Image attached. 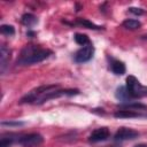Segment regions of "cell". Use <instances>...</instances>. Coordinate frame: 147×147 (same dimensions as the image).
I'll use <instances>...</instances> for the list:
<instances>
[{
	"label": "cell",
	"instance_id": "obj_17",
	"mask_svg": "<svg viewBox=\"0 0 147 147\" xmlns=\"http://www.w3.org/2000/svg\"><path fill=\"white\" fill-rule=\"evenodd\" d=\"M0 31H1L2 34L8 36V37L15 34V29H14V26H13V25H9V24H2V25L0 26Z\"/></svg>",
	"mask_w": 147,
	"mask_h": 147
},
{
	"label": "cell",
	"instance_id": "obj_19",
	"mask_svg": "<svg viewBox=\"0 0 147 147\" xmlns=\"http://www.w3.org/2000/svg\"><path fill=\"white\" fill-rule=\"evenodd\" d=\"M1 125L2 126H20V125H24V122H20V121H2Z\"/></svg>",
	"mask_w": 147,
	"mask_h": 147
},
{
	"label": "cell",
	"instance_id": "obj_2",
	"mask_svg": "<svg viewBox=\"0 0 147 147\" xmlns=\"http://www.w3.org/2000/svg\"><path fill=\"white\" fill-rule=\"evenodd\" d=\"M130 96L133 99H140L147 96V86L142 85L134 76L130 75L126 78V85H125Z\"/></svg>",
	"mask_w": 147,
	"mask_h": 147
},
{
	"label": "cell",
	"instance_id": "obj_20",
	"mask_svg": "<svg viewBox=\"0 0 147 147\" xmlns=\"http://www.w3.org/2000/svg\"><path fill=\"white\" fill-rule=\"evenodd\" d=\"M129 11L131 13V14H133V15H138V16H140V15H142L145 11H144V9H141V8H137V7H130L129 8Z\"/></svg>",
	"mask_w": 147,
	"mask_h": 147
},
{
	"label": "cell",
	"instance_id": "obj_18",
	"mask_svg": "<svg viewBox=\"0 0 147 147\" xmlns=\"http://www.w3.org/2000/svg\"><path fill=\"white\" fill-rule=\"evenodd\" d=\"M14 139L13 136H9V137H2L0 139V147H9L13 142H14Z\"/></svg>",
	"mask_w": 147,
	"mask_h": 147
},
{
	"label": "cell",
	"instance_id": "obj_10",
	"mask_svg": "<svg viewBox=\"0 0 147 147\" xmlns=\"http://www.w3.org/2000/svg\"><path fill=\"white\" fill-rule=\"evenodd\" d=\"M115 95H116L117 100H119V101H124L125 103L132 101V98L130 96V94H129V92H127V90H126L125 86H119V87H117Z\"/></svg>",
	"mask_w": 147,
	"mask_h": 147
},
{
	"label": "cell",
	"instance_id": "obj_9",
	"mask_svg": "<svg viewBox=\"0 0 147 147\" xmlns=\"http://www.w3.org/2000/svg\"><path fill=\"white\" fill-rule=\"evenodd\" d=\"M110 70L113 71V74H115L117 76H121V75L125 74L126 68H125L124 62H122L119 60H111V62H110Z\"/></svg>",
	"mask_w": 147,
	"mask_h": 147
},
{
	"label": "cell",
	"instance_id": "obj_7",
	"mask_svg": "<svg viewBox=\"0 0 147 147\" xmlns=\"http://www.w3.org/2000/svg\"><path fill=\"white\" fill-rule=\"evenodd\" d=\"M109 136H110L109 129L106 127V126H101V127H98L94 131H92V133L88 137V141L92 142V144L105 141V140H107L109 138Z\"/></svg>",
	"mask_w": 147,
	"mask_h": 147
},
{
	"label": "cell",
	"instance_id": "obj_15",
	"mask_svg": "<svg viewBox=\"0 0 147 147\" xmlns=\"http://www.w3.org/2000/svg\"><path fill=\"white\" fill-rule=\"evenodd\" d=\"M76 24L83 25L84 28L92 29V30H100V29H101V26H99V25H96V24L92 23L91 21H88V20H86V18H78V20L76 21Z\"/></svg>",
	"mask_w": 147,
	"mask_h": 147
},
{
	"label": "cell",
	"instance_id": "obj_8",
	"mask_svg": "<svg viewBox=\"0 0 147 147\" xmlns=\"http://www.w3.org/2000/svg\"><path fill=\"white\" fill-rule=\"evenodd\" d=\"M10 54H11V51L6 45H1V48H0V72L2 75L5 74V71L8 67V63L10 60Z\"/></svg>",
	"mask_w": 147,
	"mask_h": 147
},
{
	"label": "cell",
	"instance_id": "obj_11",
	"mask_svg": "<svg viewBox=\"0 0 147 147\" xmlns=\"http://www.w3.org/2000/svg\"><path fill=\"white\" fill-rule=\"evenodd\" d=\"M114 116L116 118H134V117H141L142 115L139 114L138 111H133V110H125V109H121L117 110Z\"/></svg>",
	"mask_w": 147,
	"mask_h": 147
},
{
	"label": "cell",
	"instance_id": "obj_21",
	"mask_svg": "<svg viewBox=\"0 0 147 147\" xmlns=\"http://www.w3.org/2000/svg\"><path fill=\"white\" fill-rule=\"evenodd\" d=\"M26 36H29L30 38H32V36H34V32H32V31H28V32H26Z\"/></svg>",
	"mask_w": 147,
	"mask_h": 147
},
{
	"label": "cell",
	"instance_id": "obj_6",
	"mask_svg": "<svg viewBox=\"0 0 147 147\" xmlns=\"http://www.w3.org/2000/svg\"><path fill=\"white\" fill-rule=\"evenodd\" d=\"M139 137V132L130 129V127H119L116 133L114 134V139L116 141H125V140H132Z\"/></svg>",
	"mask_w": 147,
	"mask_h": 147
},
{
	"label": "cell",
	"instance_id": "obj_5",
	"mask_svg": "<svg viewBox=\"0 0 147 147\" xmlns=\"http://www.w3.org/2000/svg\"><path fill=\"white\" fill-rule=\"evenodd\" d=\"M93 55H94V47L92 46V44H90L79 48L75 53L74 60L77 63H85V62H88L93 57Z\"/></svg>",
	"mask_w": 147,
	"mask_h": 147
},
{
	"label": "cell",
	"instance_id": "obj_13",
	"mask_svg": "<svg viewBox=\"0 0 147 147\" xmlns=\"http://www.w3.org/2000/svg\"><path fill=\"white\" fill-rule=\"evenodd\" d=\"M21 21H22V23H23L25 26H29V28H31V26H33V25H36V24L38 23V18H37L33 14H29V13L22 15Z\"/></svg>",
	"mask_w": 147,
	"mask_h": 147
},
{
	"label": "cell",
	"instance_id": "obj_12",
	"mask_svg": "<svg viewBox=\"0 0 147 147\" xmlns=\"http://www.w3.org/2000/svg\"><path fill=\"white\" fill-rule=\"evenodd\" d=\"M119 108L122 109H125V110H133V111H137V110H142V109H147V107L142 103H139V102H126V103H122V105H118Z\"/></svg>",
	"mask_w": 147,
	"mask_h": 147
},
{
	"label": "cell",
	"instance_id": "obj_1",
	"mask_svg": "<svg viewBox=\"0 0 147 147\" xmlns=\"http://www.w3.org/2000/svg\"><path fill=\"white\" fill-rule=\"evenodd\" d=\"M53 54V52L51 49L44 48L39 45H33V44H29L25 45L18 57H17V64L18 65H31V64H36L39 62H42L44 60L48 59L51 55Z\"/></svg>",
	"mask_w": 147,
	"mask_h": 147
},
{
	"label": "cell",
	"instance_id": "obj_16",
	"mask_svg": "<svg viewBox=\"0 0 147 147\" xmlns=\"http://www.w3.org/2000/svg\"><path fill=\"white\" fill-rule=\"evenodd\" d=\"M74 39H75V41H76L78 45H80V46H83V47L91 44L88 37H87L86 34H84V33H76V34L74 36Z\"/></svg>",
	"mask_w": 147,
	"mask_h": 147
},
{
	"label": "cell",
	"instance_id": "obj_22",
	"mask_svg": "<svg viewBox=\"0 0 147 147\" xmlns=\"http://www.w3.org/2000/svg\"><path fill=\"white\" fill-rule=\"evenodd\" d=\"M134 147H147V144H138Z\"/></svg>",
	"mask_w": 147,
	"mask_h": 147
},
{
	"label": "cell",
	"instance_id": "obj_14",
	"mask_svg": "<svg viewBox=\"0 0 147 147\" xmlns=\"http://www.w3.org/2000/svg\"><path fill=\"white\" fill-rule=\"evenodd\" d=\"M122 25H123L125 29H129V30H137V29H139V28L141 26V23H140V21H138V20L127 18V20H125V21L122 23Z\"/></svg>",
	"mask_w": 147,
	"mask_h": 147
},
{
	"label": "cell",
	"instance_id": "obj_3",
	"mask_svg": "<svg viewBox=\"0 0 147 147\" xmlns=\"http://www.w3.org/2000/svg\"><path fill=\"white\" fill-rule=\"evenodd\" d=\"M55 87H59L57 85L55 84H51V85H41V86H38L33 90H31L30 92H28L24 96L21 98L20 100V103H36V101L46 92L55 88Z\"/></svg>",
	"mask_w": 147,
	"mask_h": 147
},
{
	"label": "cell",
	"instance_id": "obj_4",
	"mask_svg": "<svg viewBox=\"0 0 147 147\" xmlns=\"http://www.w3.org/2000/svg\"><path fill=\"white\" fill-rule=\"evenodd\" d=\"M16 141L22 147H39L44 142V138L39 133H28L20 136Z\"/></svg>",
	"mask_w": 147,
	"mask_h": 147
}]
</instances>
